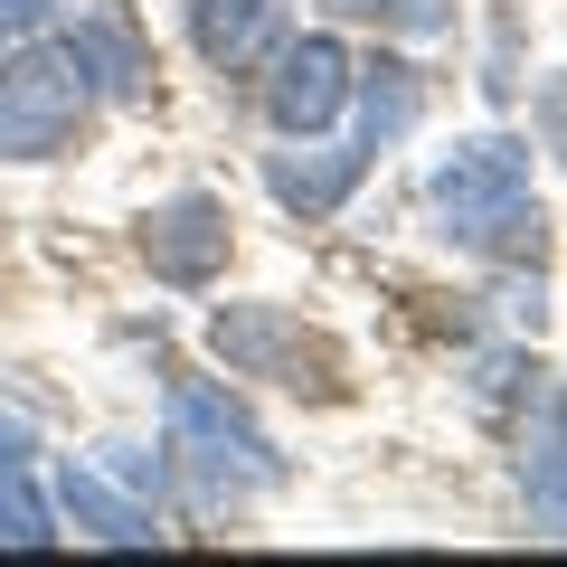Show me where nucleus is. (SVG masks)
<instances>
[{"label": "nucleus", "instance_id": "1", "mask_svg": "<svg viewBox=\"0 0 567 567\" xmlns=\"http://www.w3.org/2000/svg\"><path fill=\"white\" fill-rule=\"evenodd\" d=\"M445 237L483 246V256H529L539 265V208H529V152L511 133H483V142H454L435 181H425Z\"/></svg>", "mask_w": 567, "mask_h": 567}, {"label": "nucleus", "instance_id": "2", "mask_svg": "<svg viewBox=\"0 0 567 567\" xmlns=\"http://www.w3.org/2000/svg\"><path fill=\"white\" fill-rule=\"evenodd\" d=\"M76 114H85V85L58 48H20L0 58V162H48L76 142Z\"/></svg>", "mask_w": 567, "mask_h": 567}, {"label": "nucleus", "instance_id": "3", "mask_svg": "<svg viewBox=\"0 0 567 567\" xmlns=\"http://www.w3.org/2000/svg\"><path fill=\"white\" fill-rule=\"evenodd\" d=\"M171 445L199 454V473H208V483H227V492H275V483H284V454L265 445V435H256V425H246L208 379H181V388H171Z\"/></svg>", "mask_w": 567, "mask_h": 567}, {"label": "nucleus", "instance_id": "4", "mask_svg": "<svg viewBox=\"0 0 567 567\" xmlns=\"http://www.w3.org/2000/svg\"><path fill=\"white\" fill-rule=\"evenodd\" d=\"M350 104V48L341 39H284L275 48V76H265V123L275 133H322L331 114Z\"/></svg>", "mask_w": 567, "mask_h": 567}, {"label": "nucleus", "instance_id": "5", "mask_svg": "<svg viewBox=\"0 0 567 567\" xmlns=\"http://www.w3.org/2000/svg\"><path fill=\"white\" fill-rule=\"evenodd\" d=\"M58 58L76 66V85H85V95H104V104H133L142 85H152V48H142V29H133L123 0H85L76 20H66Z\"/></svg>", "mask_w": 567, "mask_h": 567}, {"label": "nucleus", "instance_id": "6", "mask_svg": "<svg viewBox=\"0 0 567 567\" xmlns=\"http://www.w3.org/2000/svg\"><path fill=\"white\" fill-rule=\"evenodd\" d=\"M142 265L162 284H208L227 265V208L208 189H181L171 208H152L142 218Z\"/></svg>", "mask_w": 567, "mask_h": 567}, {"label": "nucleus", "instance_id": "7", "mask_svg": "<svg viewBox=\"0 0 567 567\" xmlns=\"http://www.w3.org/2000/svg\"><path fill=\"white\" fill-rule=\"evenodd\" d=\"M208 350H218L237 379H293V388H303V360H312L303 322L275 312V303H227L218 322H208Z\"/></svg>", "mask_w": 567, "mask_h": 567}, {"label": "nucleus", "instance_id": "8", "mask_svg": "<svg viewBox=\"0 0 567 567\" xmlns=\"http://www.w3.org/2000/svg\"><path fill=\"white\" fill-rule=\"evenodd\" d=\"M275 29H284V0H189V48H199L218 76L256 66L265 48H275Z\"/></svg>", "mask_w": 567, "mask_h": 567}, {"label": "nucleus", "instance_id": "9", "mask_svg": "<svg viewBox=\"0 0 567 567\" xmlns=\"http://www.w3.org/2000/svg\"><path fill=\"white\" fill-rule=\"evenodd\" d=\"M369 152H265V189L284 208H303V218H331V208L360 189Z\"/></svg>", "mask_w": 567, "mask_h": 567}, {"label": "nucleus", "instance_id": "10", "mask_svg": "<svg viewBox=\"0 0 567 567\" xmlns=\"http://www.w3.org/2000/svg\"><path fill=\"white\" fill-rule=\"evenodd\" d=\"M58 502H66V520H76L85 539H104V548H152V539H162V529H152V511L123 502L95 464H66V473H58Z\"/></svg>", "mask_w": 567, "mask_h": 567}, {"label": "nucleus", "instance_id": "11", "mask_svg": "<svg viewBox=\"0 0 567 567\" xmlns=\"http://www.w3.org/2000/svg\"><path fill=\"white\" fill-rule=\"evenodd\" d=\"M520 492H529V520L567 539V398H539V445L520 464Z\"/></svg>", "mask_w": 567, "mask_h": 567}, {"label": "nucleus", "instance_id": "12", "mask_svg": "<svg viewBox=\"0 0 567 567\" xmlns=\"http://www.w3.org/2000/svg\"><path fill=\"white\" fill-rule=\"evenodd\" d=\"M350 76H360V66H350ZM416 66H398V58H379L360 76V152H398L406 133H416Z\"/></svg>", "mask_w": 567, "mask_h": 567}, {"label": "nucleus", "instance_id": "13", "mask_svg": "<svg viewBox=\"0 0 567 567\" xmlns=\"http://www.w3.org/2000/svg\"><path fill=\"white\" fill-rule=\"evenodd\" d=\"M58 529H48V502L29 492L20 464H0V548H48Z\"/></svg>", "mask_w": 567, "mask_h": 567}, {"label": "nucleus", "instance_id": "14", "mask_svg": "<svg viewBox=\"0 0 567 567\" xmlns=\"http://www.w3.org/2000/svg\"><path fill=\"white\" fill-rule=\"evenodd\" d=\"M520 379H529L520 350H492V360L473 369V406H511V398H520Z\"/></svg>", "mask_w": 567, "mask_h": 567}, {"label": "nucleus", "instance_id": "15", "mask_svg": "<svg viewBox=\"0 0 567 567\" xmlns=\"http://www.w3.org/2000/svg\"><path fill=\"white\" fill-rule=\"evenodd\" d=\"M529 114H539V142L558 152V171H567V66H558V76H539V104H529Z\"/></svg>", "mask_w": 567, "mask_h": 567}, {"label": "nucleus", "instance_id": "16", "mask_svg": "<svg viewBox=\"0 0 567 567\" xmlns=\"http://www.w3.org/2000/svg\"><path fill=\"white\" fill-rule=\"evenodd\" d=\"M58 20V0H0V48H20L29 29H48Z\"/></svg>", "mask_w": 567, "mask_h": 567}, {"label": "nucleus", "instance_id": "17", "mask_svg": "<svg viewBox=\"0 0 567 567\" xmlns=\"http://www.w3.org/2000/svg\"><path fill=\"white\" fill-rule=\"evenodd\" d=\"M322 10H341V20H435L425 0H322Z\"/></svg>", "mask_w": 567, "mask_h": 567}, {"label": "nucleus", "instance_id": "18", "mask_svg": "<svg viewBox=\"0 0 567 567\" xmlns=\"http://www.w3.org/2000/svg\"><path fill=\"white\" fill-rule=\"evenodd\" d=\"M104 473H123V483H152V492H162V454H142V445H104Z\"/></svg>", "mask_w": 567, "mask_h": 567}, {"label": "nucleus", "instance_id": "19", "mask_svg": "<svg viewBox=\"0 0 567 567\" xmlns=\"http://www.w3.org/2000/svg\"><path fill=\"white\" fill-rule=\"evenodd\" d=\"M0 464H29V425L20 416H0Z\"/></svg>", "mask_w": 567, "mask_h": 567}]
</instances>
